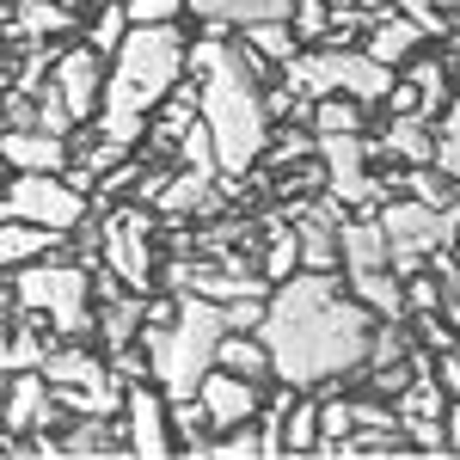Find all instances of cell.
I'll return each mask as SVG.
<instances>
[{
  "label": "cell",
  "instance_id": "obj_1",
  "mask_svg": "<svg viewBox=\"0 0 460 460\" xmlns=\"http://www.w3.org/2000/svg\"><path fill=\"white\" fill-rule=\"evenodd\" d=\"M375 314L356 301L338 270H295L270 288V307L258 338L270 344V375L283 387L307 393L368 362Z\"/></svg>",
  "mask_w": 460,
  "mask_h": 460
},
{
  "label": "cell",
  "instance_id": "obj_2",
  "mask_svg": "<svg viewBox=\"0 0 460 460\" xmlns=\"http://www.w3.org/2000/svg\"><path fill=\"white\" fill-rule=\"evenodd\" d=\"M184 80V31L178 25H129V37L117 43L99 93V142L129 147L142 142L154 105Z\"/></svg>",
  "mask_w": 460,
  "mask_h": 460
},
{
  "label": "cell",
  "instance_id": "obj_3",
  "mask_svg": "<svg viewBox=\"0 0 460 460\" xmlns=\"http://www.w3.org/2000/svg\"><path fill=\"white\" fill-rule=\"evenodd\" d=\"M221 332H227L221 301L190 295V288H178L172 319H147L142 314L136 344H142V356H147L154 387L166 393V399H190V393H197V381L215 368V344H221Z\"/></svg>",
  "mask_w": 460,
  "mask_h": 460
},
{
  "label": "cell",
  "instance_id": "obj_4",
  "mask_svg": "<svg viewBox=\"0 0 460 460\" xmlns=\"http://www.w3.org/2000/svg\"><path fill=\"white\" fill-rule=\"evenodd\" d=\"M227 37H234V31H227ZM197 117L209 123V142H215V160H221V178H246L252 166L264 160V147H270L264 86L234 68L227 43H221V62L197 80Z\"/></svg>",
  "mask_w": 460,
  "mask_h": 460
},
{
  "label": "cell",
  "instance_id": "obj_5",
  "mask_svg": "<svg viewBox=\"0 0 460 460\" xmlns=\"http://www.w3.org/2000/svg\"><path fill=\"white\" fill-rule=\"evenodd\" d=\"M13 301L25 314H43L56 325V338H80L93 325V307H86L93 301V277H86V264H49V252L31 258V264H19Z\"/></svg>",
  "mask_w": 460,
  "mask_h": 460
},
{
  "label": "cell",
  "instance_id": "obj_6",
  "mask_svg": "<svg viewBox=\"0 0 460 460\" xmlns=\"http://www.w3.org/2000/svg\"><path fill=\"white\" fill-rule=\"evenodd\" d=\"M86 209H93V197L74 190L62 172H13L0 190V221H31V227L62 234V240L80 234Z\"/></svg>",
  "mask_w": 460,
  "mask_h": 460
},
{
  "label": "cell",
  "instance_id": "obj_7",
  "mask_svg": "<svg viewBox=\"0 0 460 460\" xmlns=\"http://www.w3.org/2000/svg\"><path fill=\"white\" fill-rule=\"evenodd\" d=\"M375 221H381V234H387V264L399 270V277L424 270V258L436 246H455L442 209H429V203H418V197H387V203L375 209Z\"/></svg>",
  "mask_w": 460,
  "mask_h": 460
},
{
  "label": "cell",
  "instance_id": "obj_8",
  "mask_svg": "<svg viewBox=\"0 0 460 460\" xmlns=\"http://www.w3.org/2000/svg\"><path fill=\"white\" fill-rule=\"evenodd\" d=\"M99 252L136 295H147V283H154V221H147V209H111L105 227H99Z\"/></svg>",
  "mask_w": 460,
  "mask_h": 460
},
{
  "label": "cell",
  "instance_id": "obj_9",
  "mask_svg": "<svg viewBox=\"0 0 460 460\" xmlns=\"http://www.w3.org/2000/svg\"><path fill=\"white\" fill-rule=\"evenodd\" d=\"M123 442L129 455H172V405L154 381H123Z\"/></svg>",
  "mask_w": 460,
  "mask_h": 460
},
{
  "label": "cell",
  "instance_id": "obj_10",
  "mask_svg": "<svg viewBox=\"0 0 460 460\" xmlns=\"http://www.w3.org/2000/svg\"><path fill=\"white\" fill-rule=\"evenodd\" d=\"M56 424H68V405L49 393L43 368H13V387L0 399V429L31 436V429H56Z\"/></svg>",
  "mask_w": 460,
  "mask_h": 460
},
{
  "label": "cell",
  "instance_id": "obj_11",
  "mask_svg": "<svg viewBox=\"0 0 460 460\" xmlns=\"http://www.w3.org/2000/svg\"><path fill=\"white\" fill-rule=\"evenodd\" d=\"M105 56L99 49H56V62H49V80H56V93H62V105L74 111V123H86L93 111H99V93H105V68H99Z\"/></svg>",
  "mask_w": 460,
  "mask_h": 460
},
{
  "label": "cell",
  "instance_id": "obj_12",
  "mask_svg": "<svg viewBox=\"0 0 460 460\" xmlns=\"http://www.w3.org/2000/svg\"><path fill=\"white\" fill-rule=\"evenodd\" d=\"M197 399H203V411H209L215 436H221V429H234V424H246V418H258V381L234 375V368H221V362L197 381Z\"/></svg>",
  "mask_w": 460,
  "mask_h": 460
},
{
  "label": "cell",
  "instance_id": "obj_13",
  "mask_svg": "<svg viewBox=\"0 0 460 460\" xmlns=\"http://www.w3.org/2000/svg\"><path fill=\"white\" fill-rule=\"evenodd\" d=\"M0 160L13 172H68V136L49 129H0Z\"/></svg>",
  "mask_w": 460,
  "mask_h": 460
},
{
  "label": "cell",
  "instance_id": "obj_14",
  "mask_svg": "<svg viewBox=\"0 0 460 460\" xmlns=\"http://www.w3.org/2000/svg\"><path fill=\"white\" fill-rule=\"evenodd\" d=\"M344 288L368 307L375 319H405V277H393L387 264H368V270H344Z\"/></svg>",
  "mask_w": 460,
  "mask_h": 460
},
{
  "label": "cell",
  "instance_id": "obj_15",
  "mask_svg": "<svg viewBox=\"0 0 460 460\" xmlns=\"http://www.w3.org/2000/svg\"><path fill=\"white\" fill-rule=\"evenodd\" d=\"M418 43H424V31H418L399 6H393V13L381 6V19H368V43H362V49H368L375 62L399 68V62H411V49H418Z\"/></svg>",
  "mask_w": 460,
  "mask_h": 460
},
{
  "label": "cell",
  "instance_id": "obj_16",
  "mask_svg": "<svg viewBox=\"0 0 460 460\" xmlns=\"http://www.w3.org/2000/svg\"><path fill=\"white\" fill-rule=\"evenodd\" d=\"M295 0H184V13H197L203 25H227V31H246L258 19H288Z\"/></svg>",
  "mask_w": 460,
  "mask_h": 460
},
{
  "label": "cell",
  "instance_id": "obj_17",
  "mask_svg": "<svg viewBox=\"0 0 460 460\" xmlns=\"http://www.w3.org/2000/svg\"><path fill=\"white\" fill-rule=\"evenodd\" d=\"M338 258L344 270H368V264H387V234L375 215H344L338 221Z\"/></svg>",
  "mask_w": 460,
  "mask_h": 460
},
{
  "label": "cell",
  "instance_id": "obj_18",
  "mask_svg": "<svg viewBox=\"0 0 460 460\" xmlns=\"http://www.w3.org/2000/svg\"><path fill=\"white\" fill-rule=\"evenodd\" d=\"M368 154H387V160H405V166H429V160H436L429 117H393L387 136H381V142H368Z\"/></svg>",
  "mask_w": 460,
  "mask_h": 460
},
{
  "label": "cell",
  "instance_id": "obj_19",
  "mask_svg": "<svg viewBox=\"0 0 460 460\" xmlns=\"http://www.w3.org/2000/svg\"><path fill=\"white\" fill-rule=\"evenodd\" d=\"M62 246V234H49V227H31V221H0V270H19V264H31L43 252Z\"/></svg>",
  "mask_w": 460,
  "mask_h": 460
},
{
  "label": "cell",
  "instance_id": "obj_20",
  "mask_svg": "<svg viewBox=\"0 0 460 460\" xmlns=\"http://www.w3.org/2000/svg\"><path fill=\"white\" fill-rule=\"evenodd\" d=\"M215 362L234 368V375H246V381H264V375H270V344H264L258 332H221Z\"/></svg>",
  "mask_w": 460,
  "mask_h": 460
},
{
  "label": "cell",
  "instance_id": "obj_21",
  "mask_svg": "<svg viewBox=\"0 0 460 460\" xmlns=\"http://www.w3.org/2000/svg\"><path fill=\"white\" fill-rule=\"evenodd\" d=\"M240 37H246L252 49L264 56V62H277V68L301 56V37H295V25H288V19H258V25H246Z\"/></svg>",
  "mask_w": 460,
  "mask_h": 460
},
{
  "label": "cell",
  "instance_id": "obj_22",
  "mask_svg": "<svg viewBox=\"0 0 460 460\" xmlns=\"http://www.w3.org/2000/svg\"><path fill=\"white\" fill-rule=\"evenodd\" d=\"M393 184L405 190V197H418V203H429V209H448L455 203V178L448 172H436V166H405V172H393Z\"/></svg>",
  "mask_w": 460,
  "mask_h": 460
},
{
  "label": "cell",
  "instance_id": "obj_23",
  "mask_svg": "<svg viewBox=\"0 0 460 460\" xmlns=\"http://www.w3.org/2000/svg\"><path fill=\"white\" fill-rule=\"evenodd\" d=\"M362 111L350 93H325V99H314V136H356L362 129Z\"/></svg>",
  "mask_w": 460,
  "mask_h": 460
},
{
  "label": "cell",
  "instance_id": "obj_24",
  "mask_svg": "<svg viewBox=\"0 0 460 460\" xmlns=\"http://www.w3.org/2000/svg\"><path fill=\"white\" fill-rule=\"evenodd\" d=\"M319 448V399H288L283 411V455H314Z\"/></svg>",
  "mask_w": 460,
  "mask_h": 460
},
{
  "label": "cell",
  "instance_id": "obj_25",
  "mask_svg": "<svg viewBox=\"0 0 460 460\" xmlns=\"http://www.w3.org/2000/svg\"><path fill=\"white\" fill-rule=\"evenodd\" d=\"M405 80L418 86V99H424V117H436V111L448 105V68H442V62H429V56H418V62L405 68Z\"/></svg>",
  "mask_w": 460,
  "mask_h": 460
},
{
  "label": "cell",
  "instance_id": "obj_26",
  "mask_svg": "<svg viewBox=\"0 0 460 460\" xmlns=\"http://www.w3.org/2000/svg\"><path fill=\"white\" fill-rule=\"evenodd\" d=\"M301 270V240L295 227H270V246H264V283H283Z\"/></svg>",
  "mask_w": 460,
  "mask_h": 460
},
{
  "label": "cell",
  "instance_id": "obj_27",
  "mask_svg": "<svg viewBox=\"0 0 460 460\" xmlns=\"http://www.w3.org/2000/svg\"><path fill=\"white\" fill-rule=\"evenodd\" d=\"M129 37V13H123V0H105L99 6V19H93V31H86V49H99V56H117V43Z\"/></svg>",
  "mask_w": 460,
  "mask_h": 460
},
{
  "label": "cell",
  "instance_id": "obj_28",
  "mask_svg": "<svg viewBox=\"0 0 460 460\" xmlns=\"http://www.w3.org/2000/svg\"><path fill=\"white\" fill-rule=\"evenodd\" d=\"M288 25H295V37H301V43H325V31H332V6H325V0H295V6H288Z\"/></svg>",
  "mask_w": 460,
  "mask_h": 460
},
{
  "label": "cell",
  "instance_id": "obj_29",
  "mask_svg": "<svg viewBox=\"0 0 460 460\" xmlns=\"http://www.w3.org/2000/svg\"><path fill=\"white\" fill-rule=\"evenodd\" d=\"M436 307H442V283H436V270H411V277H405V314L418 319V314H436Z\"/></svg>",
  "mask_w": 460,
  "mask_h": 460
},
{
  "label": "cell",
  "instance_id": "obj_30",
  "mask_svg": "<svg viewBox=\"0 0 460 460\" xmlns=\"http://www.w3.org/2000/svg\"><path fill=\"white\" fill-rule=\"evenodd\" d=\"M393 6H399L424 37H448V13H442V0H393Z\"/></svg>",
  "mask_w": 460,
  "mask_h": 460
},
{
  "label": "cell",
  "instance_id": "obj_31",
  "mask_svg": "<svg viewBox=\"0 0 460 460\" xmlns=\"http://www.w3.org/2000/svg\"><path fill=\"white\" fill-rule=\"evenodd\" d=\"M123 13H129V25H178L184 0H123Z\"/></svg>",
  "mask_w": 460,
  "mask_h": 460
},
{
  "label": "cell",
  "instance_id": "obj_32",
  "mask_svg": "<svg viewBox=\"0 0 460 460\" xmlns=\"http://www.w3.org/2000/svg\"><path fill=\"white\" fill-rule=\"evenodd\" d=\"M436 172H448L460 184V136H436V160H429Z\"/></svg>",
  "mask_w": 460,
  "mask_h": 460
},
{
  "label": "cell",
  "instance_id": "obj_33",
  "mask_svg": "<svg viewBox=\"0 0 460 460\" xmlns=\"http://www.w3.org/2000/svg\"><path fill=\"white\" fill-rule=\"evenodd\" d=\"M442 436H448V455H460V399L442 405Z\"/></svg>",
  "mask_w": 460,
  "mask_h": 460
},
{
  "label": "cell",
  "instance_id": "obj_34",
  "mask_svg": "<svg viewBox=\"0 0 460 460\" xmlns=\"http://www.w3.org/2000/svg\"><path fill=\"white\" fill-rule=\"evenodd\" d=\"M442 136H460V99L442 105Z\"/></svg>",
  "mask_w": 460,
  "mask_h": 460
},
{
  "label": "cell",
  "instance_id": "obj_35",
  "mask_svg": "<svg viewBox=\"0 0 460 460\" xmlns=\"http://www.w3.org/2000/svg\"><path fill=\"white\" fill-rule=\"evenodd\" d=\"M442 68H448V80H460V43L448 49V56H442Z\"/></svg>",
  "mask_w": 460,
  "mask_h": 460
},
{
  "label": "cell",
  "instance_id": "obj_36",
  "mask_svg": "<svg viewBox=\"0 0 460 460\" xmlns=\"http://www.w3.org/2000/svg\"><path fill=\"white\" fill-rule=\"evenodd\" d=\"M356 6H368V13H381V6H393V0H356Z\"/></svg>",
  "mask_w": 460,
  "mask_h": 460
},
{
  "label": "cell",
  "instance_id": "obj_37",
  "mask_svg": "<svg viewBox=\"0 0 460 460\" xmlns=\"http://www.w3.org/2000/svg\"><path fill=\"white\" fill-rule=\"evenodd\" d=\"M6 178H13V166H6V160H0V190H6Z\"/></svg>",
  "mask_w": 460,
  "mask_h": 460
},
{
  "label": "cell",
  "instance_id": "obj_38",
  "mask_svg": "<svg viewBox=\"0 0 460 460\" xmlns=\"http://www.w3.org/2000/svg\"><path fill=\"white\" fill-rule=\"evenodd\" d=\"M56 6H68V13H80V0H56Z\"/></svg>",
  "mask_w": 460,
  "mask_h": 460
},
{
  "label": "cell",
  "instance_id": "obj_39",
  "mask_svg": "<svg viewBox=\"0 0 460 460\" xmlns=\"http://www.w3.org/2000/svg\"><path fill=\"white\" fill-rule=\"evenodd\" d=\"M325 6H356V0H325Z\"/></svg>",
  "mask_w": 460,
  "mask_h": 460
}]
</instances>
